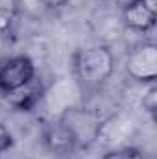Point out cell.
<instances>
[{
	"label": "cell",
	"mask_w": 157,
	"mask_h": 159,
	"mask_svg": "<svg viewBox=\"0 0 157 159\" xmlns=\"http://www.w3.org/2000/svg\"><path fill=\"white\" fill-rule=\"evenodd\" d=\"M104 2H107V4H113V6H118V7H124L129 0H104Z\"/></svg>",
	"instance_id": "5bb4252c"
},
{
	"label": "cell",
	"mask_w": 157,
	"mask_h": 159,
	"mask_svg": "<svg viewBox=\"0 0 157 159\" xmlns=\"http://www.w3.org/2000/svg\"><path fill=\"white\" fill-rule=\"evenodd\" d=\"M19 15V0H0V34L11 30Z\"/></svg>",
	"instance_id": "9c48e42d"
},
{
	"label": "cell",
	"mask_w": 157,
	"mask_h": 159,
	"mask_svg": "<svg viewBox=\"0 0 157 159\" xmlns=\"http://www.w3.org/2000/svg\"><path fill=\"white\" fill-rule=\"evenodd\" d=\"M46 87L43 83L39 76L32 78L28 83H24L22 87L6 93V102L9 104V107H13L15 111H22V113H30L34 111L37 106L43 104Z\"/></svg>",
	"instance_id": "52a82bcc"
},
{
	"label": "cell",
	"mask_w": 157,
	"mask_h": 159,
	"mask_svg": "<svg viewBox=\"0 0 157 159\" xmlns=\"http://www.w3.org/2000/svg\"><path fill=\"white\" fill-rule=\"evenodd\" d=\"M100 159H146L144 152L135 146H118L109 148Z\"/></svg>",
	"instance_id": "30bf717a"
},
{
	"label": "cell",
	"mask_w": 157,
	"mask_h": 159,
	"mask_svg": "<svg viewBox=\"0 0 157 159\" xmlns=\"http://www.w3.org/2000/svg\"><path fill=\"white\" fill-rule=\"evenodd\" d=\"M13 143H15L13 133L9 131V128H7L6 124H2V122H0V156H2V154H6V152L13 146Z\"/></svg>",
	"instance_id": "7c38bea8"
},
{
	"label": "cell",
	"mask_w": 157,
	"mask_h": 159,
	"mask_svg": "<svg viewBox=\"0 0 157 159\" xmlns=\"http://www.w3.org/2000/svg\"><path fill=\"white\" fill-rule=\"evenodd\" d=\"M135 120L126 117V115H111L109 119H102L100 124V131H98V139L96 143H104L107 144L109 148H118V146H124L122 141L131 137L133 131H135Z\"/></svg>",
	"instance_id": "ba28073f"
},
{
	"label": "cell",
	"mask_w": 157,
	"mask_h": 159,
	"mask_svg": "<svg viewBox=\"0 0 157 159\" xmlns=\"http://www.w3.org/2000/svg\"><path fill=\"white\" fill-rule=\"evenodd\" d=\"M43 143L56 156H70L78 152L76 141L61 119H50L43 128Z\"/></svg>",
	"instance_id": "8992f818"
},
{
	"label": "cell",
	"mask_w": 157,
	"mask_h": 159,
	"mask_svg": "<svg viewBox=\"0 0 157 159\" xmlns=\"http://www.w3.org/2000/svg\"><path fill=\"white\" fill-rule=\"evenodd\" d=\"M141 106L142 109L154 119L155 117V109H157V87H155V81L154 83H146V91L141 98Z\"/></svg>",
	"instance_id": "8fae6325"
},
{
	"label": "cell",
	"mask_w": 157,
	"mask_h": 159,
	"mask_svg": "<svg viewBox=\"0 0 157 159\" xmlns=\"http://www.w3.org/2000/svg\"><path fill=\"white\" fill-rule=\"evenodd\" d=\"M57 119L63 120V124L72 133L78 150H87L89 146H92L96 143L102 119L98 117V113L94 109L85 107L83 104H78V106H72L67 111H63Z\"/></svg>",
	"instance_id": "7a4b0ae2"
},
{
	"label": "cell",
	"mask_w": 157,
	"mask_h": 159,
	"mask_svg": "<svg viewBox=\"0 0 157 159\" xmlns=\"http://www.w3.org/2000/svg\"><path fill=\"white\" fill-rule=\"evenodd\" d=\"M122 9V24L133 32L146 34L155 26L157 0H129Z\"/></svg>",
	"instance_id": "5b68a950"
},
{
	"label": "cell",
	"mask_w": 157,
	"mask_h": 159,
	"mask_svg": "<svg viewBox=\"0 0 157 159\" xmlns=\"http://www.w3.org/2000/svg\"><path fill=\"white\" fill-rule=\"evenodd\" d=\"M46 6H50V7H57V6H65V4H69L70 0H43Z\"/></svg>",
	"instance_id": "4fadbf2b"
},
{
	"label": "cell",
	"mask_w": 157,
	"mask_h": 159,
	"mask_svg": "<svg viewBox=\"0 0 157 159\" xmlns=\"http://www.w3.org/2000/svg\"><path fill=\"white\" fill-rule=\"evenodd\" d=\"M35 76H37V69L32 57L24 54L13 56L0 65V93L6 94L9 91H15Z\"/></svg>",
	"instance_id": "277c9868"
},
{
	"label": "cell",
	"mask_w": 157,
	"mask_h": 159,
	"mask_svg": "<svg viewBox=\"0 0 157 159\" xmlns=\"http://www.w3.org/2000/svg\"><path fill=\"white\" fill-rule=\"evenodd\" d=\"M74 81L81 93L102 89L115 72V56L113 50L104 43L87 44L78 48L72 57Z\"/></svg>",
	"instance_id": "6da1fadb"
},
{
	"label": "cell",
	"mask_w": 157,
	"mask_h": 159,
	"mask_svg": "<svg viewBox=\"0 0 157 159\" xmlns=\"http://www.w3.org/2000/svg\"><path fill=\"white\" fill-rule=\"evenodd\" d=\"M124 72L137 83H154L157 78V46L152 41L131 46L124 57Z\"/></svg>",
	"instance_id": "3957f363"
}]
</instances>
